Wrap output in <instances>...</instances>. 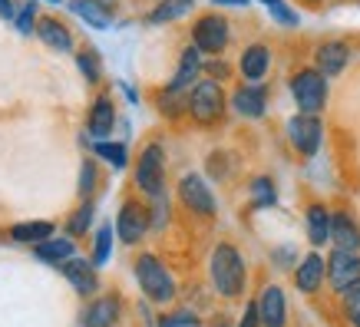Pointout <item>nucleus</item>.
<instances>
[{
    "label": "nucleus",
    "mask_w": 360,
    "mask_h": 327,
    "mask_svg": "<svg viewBox=\"0 0 360 327\" xmlns=\"http://www.w3.org/2000/svg\"><path fill=\"white\" fill-rule=\"evenodd\" d=\"M165 169H169V155H165V146L159 139L146 142L136 155V175H132V182H136V192L142 198H155L169 192L165 188Z\"/></svg>",
    "instance_id": "obj_6"
},
{
    "label": "nucleus",
    "mask_w": 360,
    "mask_h": 327,
    "mask_svg": "<svg viewBox=\"0 0 360 327\" xmlns=\"http://www.w3.org/2000/svg\"><path fill=\"white\" fill-rule=\"evenodd\" d=\"M89 153L96 155L99 162H106L112 172H122L129 165V146L126 142H116V139H89Z\"/></svg>",
    "instance_id": "obj_27"
},
{
    "label": "nucleus",
    "mask_w": 360,
    "mask_h": 327,
    "mask_svg": "<svg viewBox=\"0 0 360 327\" xmlns=\"http://www.w3.org/2000/svg\"><path fill=\"white\" fill-rule=\"evenodd\" d=\"M271 262L278 264V268H291V271H295V264L301 262V255H297L295 245H281V248L271 251Z\"/></svg>",
    "instance_id": "obj_40"
},
{
    "label": "nucleus",
    "mask_w": 360,
    "mask_h": 327,
    "mask_svg": "<svg viewBox=\"0 0 360 327\" xmlns=\"http://www.w3.org/2000/svg\"><path fill=\"white\" fill-rule=\"evenodd\" d=\"M46 4H56V7H60V4H63V0H46Z\"/></svg>",
    "instance_id": "obj_47"
},
{
    "label": "nucleus",
    "mask_w": 360,
    "mask_h": 327,
    "mask_svg": "<svg viewBox=\"0 0 360 327\" xmlns=\"http://www.w3.org/2000/svg\"><path fill=\"white\" fill-rule=\"evenodd\" d=\"M195 11V0H155V7L146 13L149 27H169V23L186 20Z\"/></svg>",
    "instance_id": "obj_26"
},
{
    "label": "nucleus",
    "mask_w": 360,
    "mask_h": 327,
    "mask_svg": "<svg viewBox=\"0 0 360 327\" xmlns=\"http://www.w3.org/2000/svg\"><path fill=\"white\" fill-rule=\"evenodd\" d=\"M205 77L212 79H219V83H225V79L231 77V66L221 60V56H208L205 60Z\"/></svg>",
    "instance_id": "obj_41"
},
{
    "label": "nucleus",
    "mask_w": 360,
    "mask_h": 327,
    "mask_svg": "<svg viewBox=\"0 0 360 327\" xmlns=\"http://www.w3.org/2000/svg\"><path fill=\"white\" fill-rule=\"evenodd\" d=\"M73 60H77V70L86 86H99V83H103V73H106V70H103V56H99V50L93 44L77 46Z\"/></svg>",
    "instance_id": "obj_28"
},
{
    "label": "nucleus",
    "mask_w": 360,
    "mask_h": 327,
    "mask_svg": "<svg viewBox=\"0 0 360 327\" xmlns=\"http://www.w3.org/2000/svg\"><path fill=\"white\" fill-rule=\"evenodd\" d=\"M248 202L255 212L278 205V186H274L271 175H251L248 179Z\"/></svg>",
    "instance_id": "obj_31"
},
{
    "label": "nucleus",
    "mask_w": 360,
    "mask_h": 327,
    "mask_svg": "<svg viewBox=\"0 0 360 327\" xmlns=\"http://www.w3.org/2000/svg\"><path fill=\"white\" fill-rule=\"evenodd\" d=\"M208 281L221 301H238L248 291V262L235 241H219L208 255Z\"/></svg>",
    "instance_id": "obj_1"
},
{
    "label": "nucleus",
    "mask_w": 360,
    "mask_h": 327,
    "mask_svg": "<svg viewBox=\"0 0 360 327\" xmlns=\"http://www.w3.org/2000/svg\"><path fill=\"white\" fill-rule=\"evenodd\" d=\"M258 4L271 13V20L278 23V27H288V30H291V27H301V13H297L288 0H258Z\"/></svg>",
    "instance_id": "obj_34"
},
{
    "label": "nucleus",
    "mask_w": 360,
    "mask_h": 327,
    "mask_svg": "<svg viewBox=\"0 0 360 327\" xmlns=\"http://www.w3.org/2000/svg\"><path fill=\"white\" fill-rule=\"evenodd\" d=\"M360 281V251L330 248L328 255V288L334 295H347L350 288Z\"/></svg>",
    "instance_id": "obj_10"
},
{
    "label": "nucleus",
    "mask_w": 360,
    "mask_h": 327,
    "mask_svg": "<svg viewBox=\"0 0 360 327\" xmlns=\"http://www.w3.org/2000/svg\"><path fill=\"white\" fill-rule=\"evenodd\" d=\"M116 122H120V116H116V103H112V93H96L93 96V103H89L86 109V136L89 139H112V129H116Z\"/></svg>",
    "instance_id": "obj_15"
},
{
    "label": "nucleus",
    "mask_w": 360,
    "mask_h": 327,
    "mask_svg": "<svg viewBox=\"0 0 360 327\" xmlns=\"http://www.w3.org/2000/svg\"><path fill=\"white\" fill-rule=\"evenodd\" d=\"M17 17V7H13V0H0V20H11Z\"/></svg>",
    "instance_id": "obj_44"
},
{
    "label": "nucleus",
    "mask_w": 360,
    "mask_h": 327,
    "mask_svg": "<svg viewBox=\"0 0 360 327\" xmlns=\"http://www.w3.org/2000/svg\"><path fill=\"white\" fill-rule=\"evenodd\" d=\"M284 136L301 159H314L324 146V120L317 113H295L284 126Z\"/></svg>",
    "instance_id": "obj_8"
},
{
    "label": "nucleus",
    "mask_w": 360,
    "mask_h": 327,
    "mask_svg": "<svg viewBox=\"0 0 360 327\" xmlns=\"http://www.w3.org/2000/svg\"><path fill=\"white\" fill-rule=\"evenodd\" d=\"M93 222H96V202L86 198V202H79V205L63 218V235H70V238H83V235L93 231Z\"/></svg>",
    "instance_id": "obj_29"
},
{
    "label": "nucleus",
    "mask_w": 360,
    "mask_h": 327,
    "mask_svg": "<svg viewBox=\"0 0 360 327\" xmlns=\"http://www.w3.org/2000/svg\"><path fill=\"white\" fill-rule=\"evenodd\" d=\"M132 274H136V284H139L142 297L149 304L169 307L179 297V281H175V274L165 268V262L155 251H142L139 258L132 262Z\"/></svg>",
    "instance_id": "obj_2"
},
{
    "label": "nucleus",
    "mask_w": 360,
    "mask_h": 327,
    "mask_svg": "<svg viewBox=\"0 0 360 327\" xmlns=\"http://www.w3.org/2000/svg\"><path fill=\"white\" fill-rule=\"evenodd\" d=\"M291 278H295V288L301 295H317L328 284V255H321V248H311L307 255H301Z\"/></svg>",
    "instance_id": "obj_14"
},
{
    "label": "nucleus",
    "mask_w": 360,
    "mask_h": 327,
    "mask_svg": "<svg viewBox=\"0 0 360 327\" xmlns=\"http://www.w3.org/2000/svg\"><path fill=\"white\" fill-rule=\"evenodd\" d=\"M33 258L40 264H50V268H60L63 262H70L77 251V238H70V235H53V238L40 241V245H33Z\"/></svg>",
    "instance_id": "obj_23"
},
{
    "label": "nucleus",
    "mask_w": 360,
    "mask_h": 327,
    "mask_svg": "<svg viewBox=\"0 0 360 327\" xmlns=\"http://www.w3.org/2000/svg\"><path fill=\"white\" fill-rule=\"evenodd\" d=\"M350 60H354V50L347 46V40H321L314 46V66L328 79L340 77L350 66Z\"/></svg>",
    "instance_id": "obj_18"
},
{
    "label": "nucleus",
    "mask_w": 360,
    "mask_h": 327,
    "mask_svg": "<svg viewBox=\"0 0 360 327\" xmlns=\"http://www.w3.org/2000/svg\"><path fill=\"white\" fill-rule=\"evenodd\" d=\"M231 109L238 113L241 120L258 122L268 116V106H271V89L264 83H238V86L229 93Z\"/></svg>",
    "instance_id": "obj_11"
},
{
    "label": "nucleus",
    "mask_w": 360,
    "mask_h": 327,
    "mask_svg": "<svg viewBox=\"0 0 360 327\" xmlns=\"http://www.w3.org/2000/svg\"><path fill=\"white\" fill-rule=\"evenodd\" d=\"M288 93L295 99L297 113H317V116H321V113L328 109V99H330V79L324 77L314 63L301 66V70H295L291 79H288Z\"/></svg>",
    "instance_id": "obj_5"
},
{
    "label": "nucleus",
    "mask_w": 360,
    "mask_h": 327,
    "mask_svg": "<svg viewBox=\"0 0 360 327\" xmlns=\"http://www.w3.org/2000/svg\"><path fill=\"white\" fill-rule=\"evenodd\" d=\"M116 238L126 245V248H136L146 241V235H153V222H149V205L139 202V198H126L116 212Z\"/></svg>",
    "instance_id": "obj_9"
},
{
    "label": "nucleus",
    "mask_w": 360,
    "mask_h": 327,
    "mask_svg": "<svg viewBox=\"0 0 360 327\" xmlns=\"http://www.w3.org/2000/svg\"><path fill=\"white\" fill-rule=\"evenodd\" d=\"M37 40L50 46V50H56V53H77V37L56 13H46V17L37 20Z\"/></svg>",
    "instance_id": "obj_20"
},
{
    "label": "nucleus",
    "mask_w": 360,
    "mask_h": 327,
    "mask_svg": "<svg viewBox=\"0 0 360 327\" xmlns=\"http://www.w3.org/2000/svg\"><path fill=\"white\" fill-rule=\"evenodd\" d=\"M122 311H126V301H122L120 291L96 295V297H89V304L83 307L79 327H116L122 321Z\"/></svg>",
    "instance_id": "obj_13"
},
{
    "label": "nucleus",
    "mask_w": 360,
    "mask_h": 327,
    "mask_svg": "<svg viewBox=\"0 0 360 327\" xmlns=\"http://www.w3.org/2000/svg\"><path fill=\"white\" fill-rule=\"evenodd\" d=\"M155 109H159V116L162 120H186L188 116V93H175V89L162 86L159 93H155Z\"/></svg>",
    "instance_id": "obj_32"
},
{
    "label": "nucleus",
    "mask_w": 360,
    "mask_h": 327,
    "mask_svg": "<svg viewBox=\"0 0 360 327\" xmlns=\"http://www.w3.org/2000/svg\"><path fill=\"white\" fill-rule=\"evenodd\" d=\"M330 225H334V212L324 202H311L304 212V231L311 248H324L330 245Z\"/></svg>",
    "instance_id": "obj_21"
},
{
    "label": "nucleus",
    "mask_w": 360,
    "mask_h": 327,
    "mask_svg": "<svg viewBox=\"0 0 360 327\" xmlns=\"http://www.w3.org/2000/svg\"><path fill=\"white\" fill-rule=\"evenodd\" d=\"M330 248H347L360 251V222L350 212H334V225H330Z\"/></svg>",
    "instance_id": "obj_24"
},
{
    "label": "nucleus",
    "mask_w": 360,
    "mask_h": 327,
    "mask_svg": "<svg viewBox=\"0 0 360 327\" xmlns=\"http://www.w3.org/2000/svg\"><path fill=\"white\" fill-rule=\"evenodd\" d=\"M340 314L350 327H360V281L350 288L347 295H340Z\"/></svg>",
    "instance_id": "obj_39"
},
{
    "label": "nucleus",
    "mask_w": 360,
    "mask_h": 327,
    "mask_svg": "<svg viewBox=\"0 0 360 327\" xmlns=\"http://www.w3.org/2000/svg\"><path fill=\"white\" fill-rule=\"evenodd\" d=\"M231 20L219 7H212V11L198 13L195 20H192V30H188V44L198 46V53L205 56H225V50L231 46Z\"/></svg>",
    "instance_id": "obj_4"
},
{
    "label": "nucleus",
    "mask_w": 360,
    "mask_h": 327,
    "mask_svg": "<svg viewBox=\"0 0 360 327\" xmlns=\"http://www.w3.org/2000/svg\"><path fill=\"white\" fill-rule=\"evenodd\" d=\"M202 73H205V56L198 53V46L188 44L186 50L179 53L175 73L169 77V83H165V86L175 89V93H188V89H192L198 79H202Z\"/></svg>",
    "instance_id": "obj_19"
},
{
    "label": "nucleus",
    "mask_w": 360,
    "mask_h": 327,
    "mask_svg": "<svg viewBox=\"0 0 360 327\" xmlns=\"http://www.w3.org/2000/svg\"><path fill=\"white\" fill-rule=\"evenodd\" d=\"M212 7H219V11H229V7H235V11H245L251 0H208Z\"/></svg>",
    "instance_id": "obj_43"
},
{
    "label": "nucleus",
    "mask_w": 360,
    "mask_h": 327,
    "mask_svg": "<svg viewBox=\"0 0 360 327\" xmlns=\"http://www.w3.org/2000/svg\"><path fill=\"white\" fill-rule=\"evenodd\" d=\"M304 7H321V4H328V0H301Z\"/></svg>",
    "instance_id": "obj_46"
},
{
    "label": "nucleus",
    "mask_w": 360,
    "mask_h": 327,
    "mask_svg": "<svg viewBox=\"0 0 360 327\" xmlns=\"http://www.w3.org/2000/svg\"><path fill=\"white\" fill-rule=\"evenodd\" d=\"M99 186H103V175H99V159H96V155H86V159L79 162V182H77L79 202H86V198H96Z\"/></svg>",
    "instance_id": "obj_33"
},
{
    "label": "nucleus",
    "mask_w": 360,
    "mask_h": 327,
    "mask_svg": "<svg viewBox=\"0 0 360 327\" xmlns=\"http://www.w3.org/2000/svg\"><path fill=\"white\" fill-rule=\"evenodd\" d=\"M146 205H149V222H153V231L169 229V222H172L169 192H162V195H155V198H146Z\"/></svg>",
    "instance_id": "obj_35"
},
{
    "label": "nucleus",
    "mask_w": 360,
    "mask_h": 327,
    "mask_svg": "<svg viewBox=\"0 0 360 327\" xmlns=\"http://www.w3.org/2000/svg\"><path fill=\"white\" fill-rule=\"evenodd\" d=\"M56 271L63 274V281L77 291L79 297H96L99 295V268L93 258H83V255H73L70 262H63Z\"/></svg>",
    "instance_id": "obj_12"
},
{
    "label": "nucleus",
    "mask_w": 360,
    "mask_h": 327,
    "mask_svg": "<svg viewBox=\"0 0 360 327\" xmlns=\"http://www.w3.org/2000/svg\"><path fill=\"white\" fill-rule=\"evenodd\" d=\"M205 175L215 182H225L231 175V155L229 149H212V155L205 159Z\"/></svg>",
    "instance_id": "obj_36"
},
{
    "label": "nucleus",
    "mask_w": 360,
    "mask_h": 327,
    "mask_svg": "<svg viewBox=\"0 0 360 327\" xmlns=\"http://www.w3.org/2000/svg\"><path fill=\"white\" fill-rule=\"evenodd\" d=\"M255 301H258V314H262L264 327H288L291 307H288V295H284L281 284H264Z\"/></svg>",
    "instance_id": "obj_17"
},
{
    "label": "nucleus",
    "mask_w": 360,
    "mask_h": 327,
    "mask_svg": "<svg viewBox=\"0 0 360 327\" xmlns=\"http://www.w3.org/2000/svg\"><path fill=\"white\" fill-rule=\"evenodd\" d=\"M229 93L225 83L212 77H202L195 86L188 89V120L195 122L198 129H219L229 113Z\"/></svg>",
    "instance_id": "obj_3"
},
{
    "label": "nucleus",
    "mask_w": 360,
    "mask_h": 327,
    "mask_svg": "<svg viewBox=\"0 0 360 327\" xmlns=\"http://www.w3.org/2000/svg\"><path fill=\"white\" fill-rule=\"evenodd\" d=\"M56 235V225L53 222H46V218H30V222H17V225H11V231H7V238L13 241V245H40V241L53 238Z\"/></svg>",
    "instance_id": "obj_25"
},
{
    "label": "nucleus",
    "mask_w": 360,
    "mask_h": 327,
    "mask_svg": "<svg viewBox=\"0 0 360 327\" xmlns=\"http://www.w3.org/2000/svg\"><path fill=\"white\" fill-rule=\"evenodd\" d=\"M175 198L195 218H215L219 215V195L208 186V175L202 172H182L175 182Z\"/></svg>",
    "instance_id": "obj_7"
},
{
    "label": "nucleus",
    "mask_w": 360,
    "mask_h": 327,
    "mask_svg": "<svg viewBox=\"0 0 360 327\" xmlns=\"http://www.w3.org/2000/svg\"><path fill=\"white\" fill-rule=\"evenodd\" d=\"M155 327H202V317L192 307H179V311H169V314L159 317Z\"/></svg>",
    "instance_id": "obj_38"
},
{
    "label": "nucleus",
    "mask_w": 360,
    "mask_h": 327,
    "mask_svg": "<svg viewBox=\"0 0 360 327\" xmlns=\"http://www.w3.org/2000/svg\"><path fill=\"white\" fill-rule=\"evenodd\" d=\"M66 7H70V13L77 17V20H83L86 27H93V30H110L112 27V7L106 4V0H66Z\"/></svg>",
    "instance_id": "obj_22"
},
{
    "label": "nucleus",
    "mask_w": 360,
    "mask_h": 327,
    "mask_svg": "<svg viewBox=\"0 0 360 327\" xmlns=\"http://www.w3.org/2000/svg\"><path fill=\"white\" fill-rule=\"evenodd\" d=\"M37 20H40V13H37V4H33V0H27V4H20V7H17V17H13V30L20 33V37H30V33H37Z\"/></svg>",
    "instance_id": "obj_37"
},
{
    "label": "nucleus",
    "mask_w": 360,
    "mask_h": 327,
    "mask_svg": "<svg viewBox=\"0 0 360 327\" xmlns=\"http://www.w3.org/2000/svg\"><path fill=\"white\" fill-rule=\"evenodd\" d=\"M271 63H274L271 46L262 44V40H255V44H248L245 50H241L235 70H238L241 83H264L268 73H271Z\"/></svg>",
    "instance_id": "obj_16"
},
{
    "label": "nucleus",
    "mask_w": 360,
    "mask_h": 327,
    "mask_svg": "<svg viewBox=\"0 0 360 327\" xmlns=\"http://www.w3.org/2000/svg\"><path fill=\"white\" fill-rule=\"evenodd\" d=\"M120 93H122V96H126V99H129L132 106L139 103V89H136V86H129V83H120Z\"/></svg>",
    "instance_id": "obj_45"
},
{
    "label": "nucleus",
    "mask_w": 360,
    "mask_h": 327,
    "mask_svg": "<svg viewBox=\"0 0 360 327\" xmlns=\"http://www.w3.org/2000/svg\"><path fill=\"white\" fill-rule=\"evenodd\" d=\"M116 225L112 222H103L93 229V251H89V258L96 262V268H106L112 262V248H116Z\"/></svg>",
    "instance_id": "obj_30"
},
{
    "label": "nucleus",
    "mask_w": 360,
    "mask_h": 327,
    "mask_svg": "<svg viewBox=\"0 0 360 327\" xmlns=\"http://www.w3.org/2000/svg\"><path fill=\"white\" fill-rule=\"evenodd\" d=\"M238 327H264L262 314H258V301H248V304H245V311H241V317H238Z\"/></svg>",
    "instance_id": "obj_42"
}]
</instances>
